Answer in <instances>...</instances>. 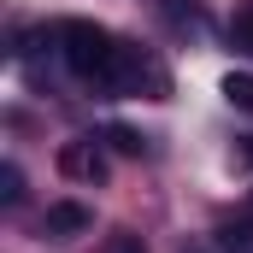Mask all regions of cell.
I'll return each instance as SVG.
<instances>
[{"label": "cell", "mask_w": 253, "mask_h": 253, "mask_svg": "<svg viewBox=\"0 0 253 253\" xmlns=\"http://www.w3.org/2000/svg\"><path fill=\"white\" fill-rule=\"evenodd\" d=\"M53 42H59L65 65H71V77H83V83H94L100 94H112V65H118V36H106L100 24H83V18H71L53 30Z\"/></svg>", "instance_id": "1"}, {"label": "cell", "mask_w": 253, "mask_h": 253, "mask_svg": "<svg viewBox=\"0 0 253 253\" xmlns=\"http://www.w3.org/2000/svg\"><path fill=\"white\" fill-rule=\"evenodd\" d=\"M88 224H94V212H88V206H77V200H53V206H47V218H42L47 242H71V236H83Z\"/></svg>", "instance_id": "2"}, {"label": "cell", "mask_w": 253, "mask_h": 253, "mask_svg": "<svg viewBox=\"0 0 253 253\" xmlns=\"http://www.w3.org/2000/svg\"><path fill=\"white\" fill-rule=\"evenodd\" d=\"M59 171L65 177H88V183H106V159H100V147L94 141H71L59 153Z\"/></svg>", "instance_id": "3"}, {"label": "cell", "mask_w": 253, "mask_h": 253, "mask_svg": "<svg viewBox=\"0 0 253 253\" xmlns=\"http://www.w3.org/2000/svg\"><path fill=\"white\" fill-rule=\"evenodd\" d=\"M218 242H224V253H253V224H224Z\"/></svg>", "instance_id": "4"}, {"label": "cell", "mask_w": 253, "mask_h": 253, "mask_svg": "<svg viewBox=\"0 0 253 253\" xmlns=\"http://www.w3.org/2000/svg\"><path fill=\"white\" fill-rule=\"evenodd\" d=\"M224 100L242 106V112H253V77H224Z\"/></svg>", "instance_id": "5"}, {"label": "cell", "mask_w": 253, "mask_h": 253, "mask_svg": "<svg viewBox=\"0 0 253 253\" xmlns=\"http://www.w3.org/2000/svg\"><path fill=\"white\" fill-rule=\"evenodd\" d=\"M230 42H236V53H248V59H253V6H248V12H236V24H230Z\"/></svg>", "instance_id": "6"}, {"label": "cell", "mask_w": 253, "mask_h": 253, "mask_svg": "<svg viewBox=\"0 0 253 253\" xmlns=\"http://www.w3.org/2000/svg\"><path fill=\"white\" fill-rule=\"evenodd\" d=\"M0 200H6V206H18V200H24V171H18V165H6V171H0Z\"/></svg>", "instance_id": "7"}, {"label": "cell", "mask_w": 253, "mask_h": 253, "mask_svg": "<svg viewBox=\"0 0 253 253\" xmlns=\"http://www.w3.org/2000/svg\"><path fill=\"white\" fill-rule=\"evenodd\" d=\"M106 141H112L118 153H129V159L141 153V135H135V129H129V124H112V129H106Z\"/></svg>", "instance_id": "8"}, {"label": "cell", "mask_w": 253, "mask_h": 253, "mask_svg": "<svg viewBox=\"0 0 253 253\" xmlns=\"http://www.w3.org/2000/svg\"><path fill=\"white\" fill-rule=\"evenodd\" d=\"M118 253H147V248H141L135 236H118Z\"/></svg>", "instance_id": "9"}, {"label": "cell", "mask_w": 253, "mask_h": 253, "mask_svg": "<svg viewBox=\"0 0 253 253\" xmlns=\"http://www.w3.org/2000/svg\"><path fill=\"white\" fill-rule=\"evenodd\" d=\"M242 159H248V165H253V135H248V141H242Z\"/></svg>", "instance_id": "10"}]
</instances>
